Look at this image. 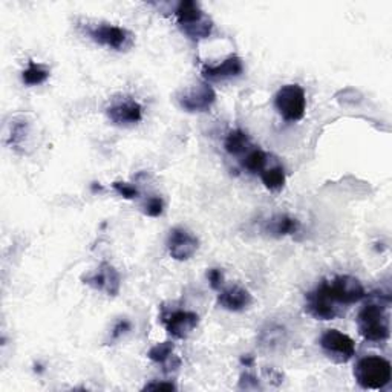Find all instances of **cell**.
Masks as SVG:
<instances>
[{
    "instance_id": "f546056e",
    "label": "cell",
    "mask_w": 392,
    "mask_h": 392,
    "mask_svg": "<svg viewBox=\"0 0 392 392\" xmlns=\"http://www.w3.org/2000/svg\"><path fill=\"white\" fill-rule=\"evenodd\" d=\"M101 190H103V187H101V185H100L99 183H94V184H92V192H101Z\"/></svg>"
},
{
    "instance_id": "d6986e66",
    "label": "cell",
    "mask_w": 392,
    "mask_h": 392,
    "mask_svg": "<svg viewBox=\"0 0 392 392\" xmlns=\"http://www.w3.org/2000/svg\"><path fill=\"white\" fill-rule=\"evenodd\" d=\"M268 163V155L264 152L262 149H251L247 152L245 160L243 161V167L245 170H249L250 174H260Z\"/></svg>"
},
{
    "instance_id": "cb8c5ba5",
    "label": "cell",
    "mask_w": 392,
    "mask_h": 392,
    "mask_svg": "<svg viewBox=\"0 0 392 392\" xmlns=\"http://www.w3.org/2000/svg\"><path fill=\"white\" fill-rule=\"evenodd\" d=\"M26 121H19V123H14L12 125V129H11V146L12 147H19L20 144H22V141L25 140V136H26Z\"/></svg>"
},
{
    "instance_id": "30bf717a",
    "label": "cell",
    "mask_w": 392,
    "mask_h": 392,
    "mask_svg": "<svg viewBox=\"0 0 392 392\" xmlns=\"http://www.w3.org/2000/svg\"><path fill=\"white\" fill-rule=\"evenodd\" d=\"M199 240L183 227L172 229L167 238L169 254L175 260H189L198 251Z\"/></svg>"
},
{
    "instance_id": "ba28073f",
    "label": "cell",
    "mask_w": 392,
    "mask_h": 392,
    "mask_svg": "<svg viewBox=\"0 0 392 392\" xmlns=\"http://www.w3.org/2000/svg\"><path fill=\"white\" fill-rule=\"evenodd\" d=\"M160 320L174 339H187L199 323V316L185 309H163Z\"/></svg>"
},
{
    "instance_id": "3957f363",
    "label": "cell",
    "mask_w": 392,
    "mask_h": 392,
    "mask_svg": "<svg viewBox=\"0 0 392 392\" xmlns=\"http://www.w3.org/2000/svg\"><path fill=\"white\" fill-rule=\"evenodd\" d=\"M354 378L359 386L369 391L386 388L392 380L389 360L380 355H367L355 363Z\"/></svg>"
},
{
    "instance_id": "52a82bcc",
    "label": "cell",
    "mask_w": 392,
    "mask_h": 392,
    "mask_svg": "<svg viewBox=\"0 0 392 392\" xmlns=\"http://www.w3.org/2000/svg\"><path fill=\"white\" fill-rule=\"evenodd\" d=\"M320 348L334 363H348L355 355V343L339 329H327L320 336Z\"/></svg>"
},
{
    "instance_id": "d4e9b609",
    "label": "cell",
    "mask_w": 392,
    "mask_h": 392,
    "mask_svg": "<svg viewBox=\"0 0 392 392\" xmlns=\"http://www.w3.org/2000/svg\"><path fill=\"white\" fill-rule=\"evenodd\" d=\"M207 279L213 290H221L224 285V273L219 268H212L207 271Z\"/></svg>"
},
{
    "instance_id": "ffe728a7",
    "label": "cell",
    "mask_w": 392,
    "mask_h": 392,
    "mask_svg": "<svg viewBox=\"0 0 392 392\" xmlns=\"http://www.w3.org/2000/svg\"><path fill=\"white\" fill-rule=\"evenodd\" d=\"M174 349H175V345L172 342H169V340L156 343L155 347H152V348L149 349L147 357L152 362H155V363L164 364L170 359L172 355H174Z\"/></svg>"
},
{
    "instance_id": "4316f807",
    "label": "cell",
    "mask_w": 392,
    "mask_h": 392,
    "mask_svg": "<svg viewBox=\"0 0 392 392\" xmlns=\"http://www.w3.org/2000/svg\"><path fill=\"white\" fill-rule=\"evenodd\" d=\"M239 388L240 389H259L258 378L250 373H244L239 378Z\"/></svg>"
},
{
    "instance_id": "9a60e30c",
    "label": "cell",
    "mask_w": 392,
    "mask_h": 392,
    "mask_svg": "<svg viewBox=\"0 0 392 392\" xmlns=\"http://www.w3.org/2000/svg\"><path fill=\"white\" fill-rule=\"evenodd\" d=\"M300 229V223L288 215H276L268 219L264 225V231L267 235L274 238L290 236L298 233Z\"/></svg>"
},
{
    "instance_id": "277c9868",
    "label": "cell",
    "mask_w": 392,
    "mask_h": 392,
    "mask_svg": "<svg viewBox=\"0 0 392 392\" xmlns=\"http://www.w3.org/2000/svg\"><path fill=\"white\" fill-rule=\"evenodd\" d=\"M176 22L181 31L192 40H201L209 37L213 31L212 19L201 10L198 2L183 0L175 10Z\"/></svg>"
},
{
    "instance_id": "7a4b0ae2",
    "label": "cell",
    "mask_w": 392,
    "mask_h": 392,
    "mask_svg": "<svg viewBox=\"0 0 392 392\" xmlns=\"http://www.w3.org/2000/svg\"><path fill=\"white\" fill-rule=\"evenodd\" d=\"M368 296V294H367ZM369 300L357 316V327L364 340L373 343L386 342L391 336L389 327V294L373 293L368 296Z\"/></svg>"
},
{
    "instance_id": "e0dca14e",
    "label": "cell",
    "mask_w": 392,
    "mask_h": 392,
    "mask_svg": "<svg viewBox=\"0 0 392 392\" xmlns=\"http://www.w3.org/2000/svg\"><path fill=\"white\" fill-rule=\"evenodd\" d=\"M48 79H50V70L45 65L36 63L32 60H30L28 68L22 72V80L26 86L42 85Z\"/></svg>"
},
{
    "instance_id": "484cf974",
    "label": "cell",
    "mask_w": 392,
    "mask_h": 392,
    "mask_svg": "<svg viewBox=\"0 0 392 392\" xmlns=\"http://www.w3.org/2000/svg\"><path fill=\"white\" fill-rule=\"evenodd\" d=\"M130 322L127 319H121L115 323V327L112 329V333H111V340L115 342V340H118L120 337L125 336L127 331H130Z\"/></svg>"
},
{
    "instance_id": "83f0119b",
    "label": "cell",
    "mask_w": 392,
    "mask_h": 392,
    "mask_svg": "<svg viewBox=\"0 0 392 392\" xmlns=\"http://www.w3.org/2000/svg\"><path fill=\"white\" fill-rule=\"evenodd\" d=\"M143 389L144 391H176V384L172 382H150Z\"/></svg>"
},
{
    "instance_id": "7402d4cb",
    "label": "cell",
    "mask_w": 392,
    "mask_h": 392,
    "mask_svg": "<svg viewBox=\"0 0 392 392\" xmlns=\"http://www.w3.org/2000/svg\"><path fill=\"white\" fill-rule=\"evenodd\" d=\"M143 210L150 218H158L163 215L164 212V203L160 196H150L143 205Z\"/></svg>"
},
{
    "instance_id": "8992f818",
    "label": "cell",
    "mask_w": 392,
    "mask_h": 392,
    "mask_svg": "<svg viewBox=\"0 0 392 392\" xmlns=\"http://www.w3.org/2000/svg\"><path fill=\"white\" fill-rule=\"evenodd\" d=\"M274 106L285 121H300L307 111L305 91L299 85L282 86L274 97Z\"/></svg>"
},
{
    "instance_id": "4fadbf2b",
    "label": "cell",
    "mask_w": 392,
    "mask_h": 392,
    "mask_svg": "<svg viewBox=\"0 0 392 392\" xmlns=\"http://www.w3.org/2000/svg\"><path fill=\"white\" fill-rule=\"evenodd\" d=\"M253 304V296L250 294L249 290L233 285L225 288L218 296V305L227 309V311H244V309L249 308Z\"/></svg>"
},
{
    "instance_id": "7c38bea8",
    "label": "cell",
    "mask_w": 392,
    "mask_h": 392,
    "mask_svg": "<svg viewBox=\"0 0 392 392\" xmlns=\"http://www.w3.org/2000/svg\"><path fill=\"white\" fill-rule=\"evenodd\" d=\"M106 115L116 126H130L141 121L143 107L138 101L126 99L109 106L106 109Z\"/></svg>"
},
{
    "instance_id": "603a6c76",
    "label": "cell",
    "mask_w": 392,
    "mask_h": 392,
    "mask_svg": "<svg viewBox=\"0 0 392 392\" xmlns=\"http://www.w3.org/2000/svg\"><path fill=\"white\" fill-rule=\"evenodd\" d=\"M112 187L116 194L125 199H135V198L140 196L138 189H136L135 185L125 183V181H115V183H112Z\"/></svg>"
},
{
    "instance_id": "6da1fadb",
    "label": "cell",
    "mask_w": 392,
    "mask_h": 392,
    "mask_svg": "<svg viewBox=\"0 0 392 392\" xmlns=\"http://www.w3.org/2000/svg\"><path fill=\"white\" fill-rule=\"evenodd\" d=\"M367 298L359 279L353 276H336L320 284L305 296V311L318 320H333L343 311Z\"/></svg>"
},
{
    "instance_id": "8fae6325",
    "label": "cell",
    "mask_w": 392,
    "mask_h": 392,
    "mask_svg": "<svg viewBox=\"0 0 392 392\" xmlns=\"http://www.w3.org/2000/svg\"><path fill=\"white\" fill-rule=\"evenodd\" d=\"M85 284L92 287L94 290L106 293L107 296H116L120 293L121 278L115 267L109 262H101L100 267L92 274H87L83 278Z\"/></svg>"
},
{
    "instance_id": "9c48e42d",
    "label": "cell",
    "mask_w": 392,
    "mask_h": 392,
    "mask_svg": "<svg viewBox=\"0 0 392 392\" xmlns=\"http://www.w3.org/2000/svg\"><path fill=\"white\" fill-rule=\"evenodd\" d=\"M178 105L185 112L190 114H199L207 112L210 107L215 105L216 101V92L209 83H198L189 89H185L180 95H178Z\"/></svg>"
},
{
    "instance_id": "2e32d148",
    "label": "cell",
    "mask_w": 392,
    "mask_h": 392,
    "mask_svg": "<svg viewBox=\"0 0 392 392\" xmlns=\"http://www.w3.org/2000/svg\"><path fill=\"white\" fill-rule=\"evenodd\" d=\"M224 147L230 155L238 156V155L249 152L251 147V140H250V136L244 132V130L235 129V130H230L229 135H227Z\"/></svg>"
},
{
    "instance_id": "ac0fdd59",
    "label": "cell",
    "mask_w": 392,
    "mask_h": 392,
    "mask_svg": "<svg viewBox=\"0 0 392 392\" xmlns=\"http://www.w3.org/2000/svg\"><path fill=\"white\" fill-rule=\"evenodd\" d=\"M259 175L265 187L271 192H279L285 185V172L280 166H273L270 169L265 167Z\"/></svg>"
},
{
    "instance_id": "44dd1931",
    "label": "cell",
    "mask_w": 392,
    "mask_h": 392,
    "mask_svg": "<svg viewBox=\"0 0 392 392\" xmlns=\"http://www.w3.org/2000/svg\"><path fill=\"white\" fill-rule=\"evenodd\" d=\"M284 336H285L284 328L270 325L267 329H262L259 340H260V343H262V345L273 348L276 345H280V343L284 342Z\"/></svg>"
},
{
    "instance_id": "5b68a950",
    "label": "cell",
    "mask_w": 392,
    "mask_h": 392,
    "mask_svg": "<svg viewBox=\"0 0 392 392\" xmlns=\"http://www.w3.org/2000/svg\"><path fill=\"white\" fill-rule=\"evenodd\" d=\"M81 30L92 42L118 52H126L135 45V36L129 30L123 28V26L99 22L83 23Z\"/></svg>"
},
{
    "instance_id": "5bb4252c",
    "label": "cell",
    "mask_w": 392,
    "mask_h": 392,
    "mask_svg": "<svg viewBox=\"0 0 392 392\" xmlns=\"http://www.w3.org/2000/svg\"><path fill=\"white\" fill-rule=\"evenodd\" d=\"M244 72V63L238 56L227 57L218 65H207L203 68V75L207 80H225L239 77Z\"/></svg>"
},
{
    "instance_id": "f1b7e54d",
    "label": "cell",
    "mask_w": 392,
    "mask_h": 392,
    "mask_svg": "<svg viewBox=\"0 0 392 392\" xmlns=\"http://www.w3.org/2000/svg\"><path fill=\"white\" fill-rule=\"evenodd\" d=\"M240 363H243L245 368H250V367H253V363H254L253 355H250V354L243 355V357H240Z\"/></svg>"
}]
</instances>
